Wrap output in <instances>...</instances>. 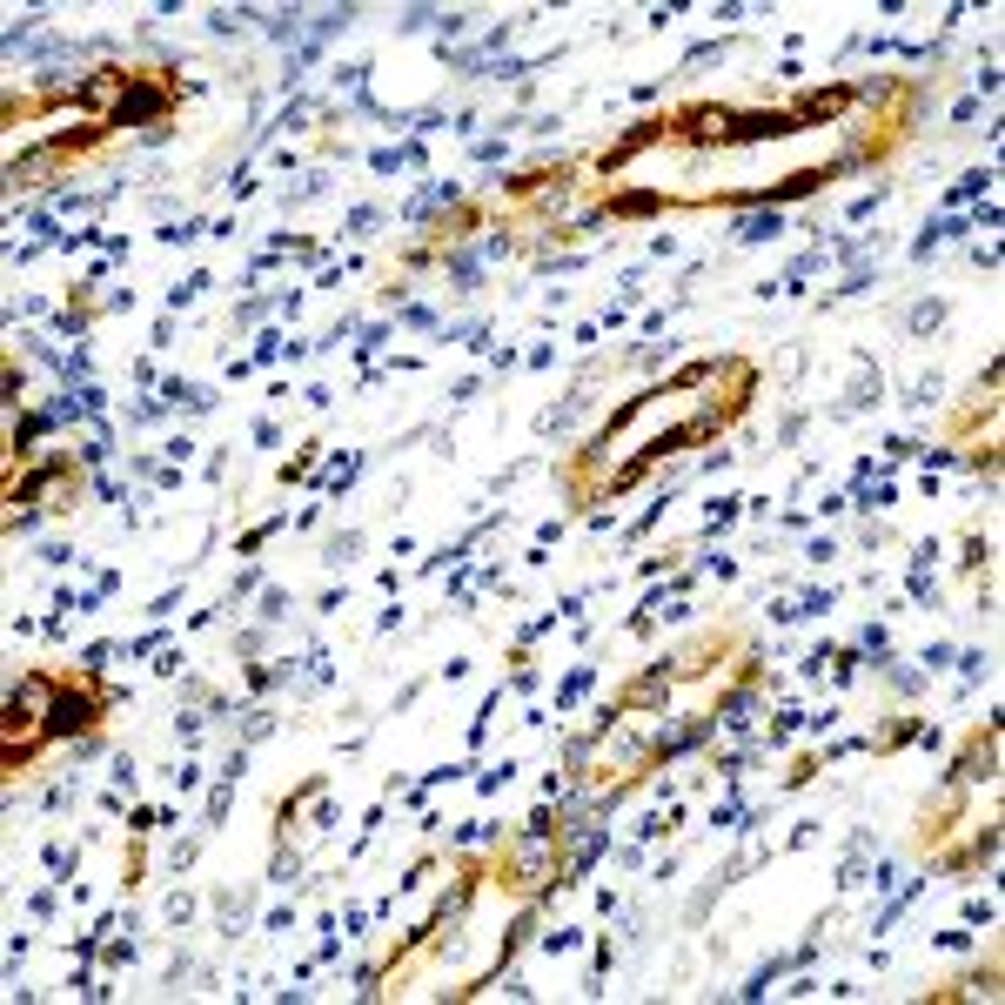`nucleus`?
Masks as SVG:
<instances>
[{
    "instance_id": "f257e3e1",
    "label": "nucleus",
    "mask_w": 1005,
    "mask_h": 1005,
    "mask_svg": "<svg viewBox=\"0 0 1005 1005\" xmlns=\"http://www.w3.org/2000/svg\"><path fill=\"white\" fill-rule=\"evenodd\" d=\"M88 717H94L88 697H54V717H47V731H81Z\"/></svg>"
}]
</instances>
